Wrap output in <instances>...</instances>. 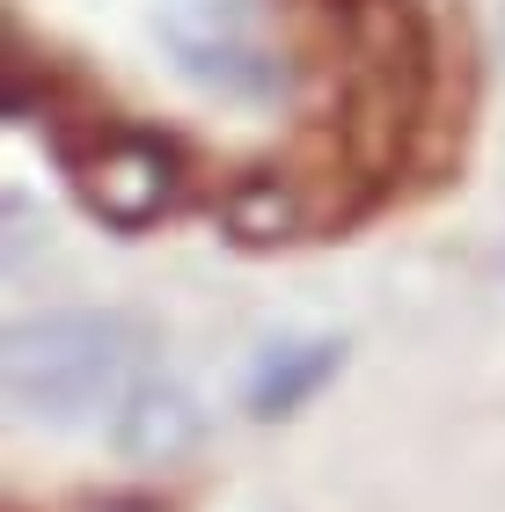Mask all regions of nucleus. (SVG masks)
I'll return each instance as SVG.
<instances>
[{
    "instance_id": "obj_1",
    "label": "nucleus",
    "mask_w": 505,
    "mask_h": 512,
    "mask_svg": "<svg viewBox=\"0 0 505 512\" xmlns=\"http://www.w3.org/2000/svg\"><path fill=\"white\" fill-rule=\"evenodd\" d=\"M140 352L125 315L103 308H52L22 315L8 344H0V374H8V403L30 425H81L103 403H125V366Z\"/></svg>"
},
{
    "instance_id": "obj_2",
    "label": "nucleus",
    "mask_w": 505,
    "mask_h": 512,
    "mask_svg": "<svg viewBox=\"0 0 505 512\" xmlns=\"http://www.w3.org/2000/svg\"><path fill=\"white\" fill-rule=\"evenodd\" d=\"M169 44H176L183 74L220 88V96H279L286 88V59L227 0H183V8H169Z\"/></svg>"
},
{
    "instance_id": "obj_3",
    "label": "nucleus",
    "mask_w": 505,
    "mask_h": 512,
    "mask_svg": "<svg viewBox=\"0 0 505 512\" xmlns=\"http://www.w3.org/2000/svg\"><path fill=\"white\" fill-rule=\"evenodd\" d=\"M176 154L147 132H103L96 147L81 154V198L88 213L118 235H140L176 205Z\"/></svg>"
},
{
    "instance_id": "obj_4",
    "label": "nucleus",
    "mask_w": 505,
    "mask_h": 512,
    "mask_svg": "<svg viewBox=\"0 0 505 512\" xmlns=\"http://www.w3.org/2000/svg\"><path fill=\"white\" fill-rule=\"evenodd\" d=\"M110 439H118L125 461H147V469H169L205 439V410L183 395L176 381H132L118 417H110Z\"/></svg>"
},
{
    "instance_id": "obj_5",
    "label": "nucleus",
    "mask_w": 505,
    "mask_h": 512,
    "mask_svg": "<svg viewBox=\"0 0 505 512\" xmlns=\"http://www.w3.org/2000/svg\"><path fill=\"white\" fill-rule=\"evenodd\" d=\"M344 366V344L337 337H301V344H271L249 374V417H293L301 403H315Z\"/></svg>"
},
{
    "instance_id": "obj_6",
    "label": "nucleus",
    "mask_w": 505,
    "mask_h": 512,
    "mask_svg": "<svg viewBox=\"0 0 505 512\" xmlns=\"http://www.w3.org/2000/svg\"><path fill=\"white\" fill-rule=\"evenodd\" d=\"M220 213H227V227H235L242 242H286L293 227H301V205H293V191L279 176H242L235 191L220 198Z\"/></svg>"
}]
</instances>
